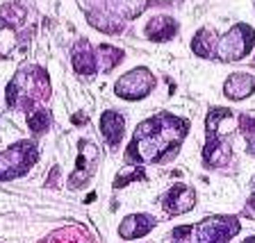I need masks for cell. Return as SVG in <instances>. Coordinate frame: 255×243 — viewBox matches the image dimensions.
I'll list each match as a JSON object with an SVG mask.
<instances>
[{"mask_svg": "<svg viewBox=\"0 0 255 243\" xmlns=\"http://www.w3.org/2000/svg\"><path fill=\"white\" fill-rule=\"evenodd\" d=\"M187 121L173 114H157L137 127L132 141L128 146L126 159L132 164H155L162 162L164 153H171L182 143L187 134Z\"/></svg>", "mask_w": 255, "mask_h": 243, "instance_id": "6da1fadb", "label": "cell"}, {"mask_svg": "<svg viewBox=\"0 0 255 243\" xmlns=\"http://www.w3.org/2000/svg\"><path fill=\"white\" fill-rule=\"evenodd\" d=\"M255 43V32L251 25L239 23L233 25L230 32H226L223 37H214L212 30H201L196 32V37L191 41V50L194 55L203 59H219V62H239L251 53V48Z\"/></svg>", "mask_w": 255, "mask_h": 243, "instance_id": "7a4b0ae2", "label": "cell"}, {"mask_svg": "<svg viewBox=\"0 0 255 243\" xmlns=\"http://www.w3.org/2000/svg\"><path fill=\"white\" fill-rule=\"evenodd\" d=\"M239 221L235 216H210L203 223L194 225L191 232L196 237V241H205V243H223L230 241L235 234L239 232Z\"/></svg>", "mask_w": 255, "mask_h": 243, "instance_id": "3957f363", "label": "cell"}, {"mask_svg": "<svg viewBox=\"0 0 255 243\" xmlns=\"http://www.w3.org/2000/svg\"><path fill=\"white\" fill-rule=\"evenodd\" d=\"M25 18V9L21 5H5L0 9V57H9V53L18 46V30Z\"/></svg>", "mask_w": 255, "mask_h": 243, "instance_id": "277c9868", "label": "cell"}, {"mask_svg": "<svg viewBox=\"0 0 255 243\" xmlns=\"http://www.w3.org/2000/svg\"><path fill=\"white\" fill-rule=\"evenodd\" d=\"M153 86H155L153 73L148 69L139 66V69H132L130 73L123 75L117 82L114 91H117V95L126 98V100H141V98H146L153 91Z\"/></svg>", "mask_w": 255, "mask_h": 243, "instance_id": "5b68a950", "label": "cell"}, {"mask_svg": "<svg viewBox=\"0 0 255 243\" xmlns=\"http://www.w3.org/2000/svg\"><path fill=\"white\" fill-rule=\"evenodd\" d=\"M34 159H37V150L30 141H21L14 148L0 153V180H9L14 175L23 173Z\"/></svg>", "mask_w": 255, "mask_h": 243, "instance_id": "8992f818", "label": "cell"}, {"mask_svg": "<svg viewBox=\"0 0 255 243\" xmlns=\"http://www.w3.org/2000/svg\"><path fill=\"white\" fill-rule=\"evenodd\" d=\"M182 0H107V14L117 23L139 16L148 5H180Z\"/></svg>", "mask_w": 255, "mask_h": 243, "instance_id": "52a82bcc", "label": "cell"}, {"mask_svg": "<svg viewBox=\"0 0 255 243\" xmlns=\"http://www.w3.org/2000/svg\"><path fill=\"white\" fill-rule=\"evenodd\" d=\"M233 159V143L230 137H221V134H207V143L203 148V162L210 168H223L230 164Z\"/></svg>", "mask_w": 255, "mask_h": 243, "instance_id": "ba28073f", "label": "cell"}, {"mask_svg": "<svg viewBox=\"0 0 255 243\" xmlns=\"http://www.w3.org/2000/svg\"><path fill=\"white\" fill-rule=\"evenodd\" d=\"M162 205L171 216H178V214H187L194 209L196 205V193L194 189L187 184H173L162 198Z\"/></svg>", "mask_w": 255, "mask_h": 243, "instance_id": "9c48e42d", "label": "cell"}, {"mask_svg": "<svg viewBox=\"0 0 255 243\" xmlns=\"http://www.w3.org/2000/svg\"><path fill=\"white\" fill-rule=\"evenodd\" d=\"M80 150L82 153L78 155V164H75V170L71 175V186H80L89 180V175L94 173V164L98 159V148L89 141H80Z\"/></svg>", "mask_w": 255, "mask_h": 243, "instance_id": "30bf717a", "label": "cell"}, {"mask_svg": "<svg viewBox=\"0 0 255 243\" xmlns=\"http://www.w3.org/2000/svg\"><path fill=\"white\" fill-rule=\"evenodd\" d=\"M253 91H255V78L249 73H233L223 84V93L228 95L230 100H244Z\"/></svg>", "mask_w": 255, "mask_h": 243, "instance_id": "8fae6325", "label": "cell"}, {"mask_svg": "<svg viewBox=\"0 0 255 243\" xmlns=\"http://www.w3.org/2000/svg\"><path fill=\"white\" fill-rule=\"evenodd\" d=\"M143 32H146V39H150V41H169L178 32V23L171 16H155Z\"/></svg>", "mask_w": 255, "mask_h": 243, "instance_id": "7c38bea8", "label": "cell"}, {"mask_svg": "<svg viewBox=\"0 0 255 243\" xmlns=\"http://www.w3.org/2000/svg\"><path fill=\"white\" fill-rule=\"evenodd\" d=\"M101 127H103V134H105V141L114 148V146L121 143L123 132H126V118H123L119 111H105V114H103V121H101Z\"/></svg>", "mask_w": 255, "mask_h": 243, "instance_id": "4fadbf2b", "label": "cell"}, {"mask_svg": "<svg viewBox=\"0 0 255 243\" xmlns=\"http://www.w3.org/2000/svg\"><path fill=\"white\" fill-rule=\"evenodd\" d=\"M153 225H155V221L150 216H146V214H132V216H128L121 223L119 232H121L123 239H139L143 234H148L153 230Z\"/></svg>", "mask_w": 255, "mask_h": 243, "instance_id": "5bb4252c", "label": "cell"}, {"mask_svg": "<svg viewBox=\"0 0 255 243\" xmlns=\"http://www.w3.org/2000/svg\"><path fill=\"white\" fill-rule=\"evenodd\" d=\"M73 69L80 75H94L96 73V55L87 41H80L73 50Z\"/></svg>", "mask_w": 255, "mask_h": 243, "instance_id": "9a60e30c", "label": "cell"}, {"mask_svg": "<svg viewBox=\"0 0 255 243\" xmlns=\"http://www.w3.org/2000/svg\"><path fill=\"white\" fill-rule=\"evenodd\" d=\"M27 123H30L32 132L41 134V132H46L48 125H50V116H48V111H32V116Z\"/></svg>", "mask_w": 255, "mask_h": 243, "instance_id": "2e32d148", "label": "cell"}, {"mask_svg": "<svg viewBox=\"0 0 255 243\" xmlns=\"http://www.w3.org/2000/svg\"><path fill=\"white\" fill-rule=\"evenodd\" d=\"M98 53L103 55V62H105V69H114L119 62H121L123 57V50H119V48H112V46H101L98 48Z\"/></svg>", "mask_w": 255, "mask_h": 243, "instance_id": "e0dca14e", "label": "cell"}, {"mask_svg": "<svg viewBox=\"0 0 255 243\" xmlns=\"http://www.w3.org/2000/svg\"><path fill=\"white\" fill-rule=\"evenodd\" d=\"M132 180H143V173L141 170H137V173H121V177H119L117 182H114V186H123L126 182H132Z\"/></svg>", "mask_w": 255, "mask_h": 243, "instance_id": "ac0fdd59", "label": "cell"}, {"mask_svg": "<svg viewBox=\"0 0 255 243\" xmlns=\"http://www.w3.org/2000/svg\"><path fill=\"white\" fill-rule=\"evenodd\" d=\"M251 186H253V209H255V177L251 180Z\"/></svg>", "mask_w": 255, "mask_h": 243, "instance_id": "d6986e66", "label": "cell"}]
</instances>
